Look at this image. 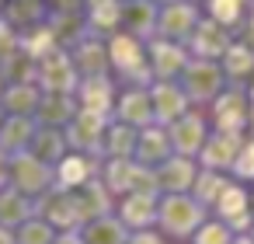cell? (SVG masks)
<instances>
[{"label": "cell", "instance_id": "1", "mask_svg": "<svg viewBox=\"0 0 254 244\" xmlns=\"http://www.w3.org/2000/svg\"><path fill=\"white\" fill-rule=\"evenodd\" d=\"M223 213H226V216L244 213V192H240V188H230V192L223 195Z\"/></svg>", "mask_w": 254, "mask_h": 244}, {"label": "cell", "instance_id": "2", "mask_svg": "<svg viewBox=\"0 0 254 244\" xmlns=\"http://www.w3.org/2000/svg\"><path fill=\"white\" fill-rule=\"evenodd\" d=\"M244 157H247V161H240V164H237V167H240V171H244V174H254V143H251V147H247V154H244Z\"/></svg>", "mask_w": 254, "mask_h": 244}]
</instances>
